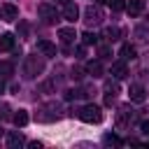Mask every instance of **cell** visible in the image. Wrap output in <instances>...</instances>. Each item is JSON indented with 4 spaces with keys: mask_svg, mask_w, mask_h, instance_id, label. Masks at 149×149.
Segmentation results:
<instances>
[{
    "mask_svg": "<svg viewBox=\"0 0 149 149\" xmlns=\"http://www.w3.org/2000/svg\"><path fill=\"white\" fill-rule=\"evenodd\" d=\"M44 72V56L40 54H30L23 58V77L26 79H35L37 74Z\"/></svg>",
    "mask_w": 149,
    "mask_h": 149,
    "instance_id": "6da1fadb",
    "label": "cell"
},
{
    "mask_svg": "<svg viewBox=\"0 0 149 149\" xmlns=\"http://www.w3.org/2000/svg\"><path fill=\"white\" fill-rule=\"evenodd\" d=\"M12 49H14V35L2 33L0 35V51H12Z\"/></svg>",
    "mask_w": 149,
    "mask_h": 149,
    "instance_id": "e0dca14e",
    "label": "cell"
},
{
    "mask_svg": "<svg viewBox=\"0 0 149 149\" xmlns=\"http://www.w3.org/2000/svg\"><path fill=\"white\" fill-rule=\"evenodd\" d=\"M12 121H14L16 128H23V126L28 123V112H26V109H16V114L12 116Z\"/></svg>",
    "mask_w": 149,
    "mask_h": 149,
    "instance_id": "ac0fdd59",
    "label": "cell"
},
{
    "mask_svg": "<svg viewBox=\"0 0 149 149\" xmlns=\"http://www.w3.org/2000/svg\"><path fill=\"white\" fill-rule=\"evenodd\" d=\"M109 74L114 79H126L128 77V68H126V61H114L112 68H109Z\"/></svg>",
    "mask_w": 149,
    "mask_h": 149,
    "instance_id": "9c48e42d",
    "label": "cell"
},
{
    "mask_svg": "<svg viewBox=\"0 0 149 149\" xmlns=\"http://www.w3.org/2000/svg\"><path fill=\"white\" fill-rule=\"evenodd\" d=\"M105 2H109V0H95V5H105Z\"/></svg>",
    "mask_w": 149,
    "mask_h": 149,
    "instance_id": "1f68e13d",
    "label": "cell"
},
{
    "mask_svg": "<svg viewBox=\"0 0 149 149\" xmlns=\"http://www.w3.org/2000/svg\"><path fill=\"white\" fill-rule=\"evenodd\" d=\"M102 144H105V147H121V140H119L114 133H107V135L102 137Z\"/></svg>",
    "mask_w": 149,
    "mask_h": 149,
    "instance_id": "44dd1931",
    "label": "cell"
},
{
    "mask_svg": "<svg viewBox=\"0 0 149 149\" xmlns=\"http://www.w3.org/2000/svg\"><path fill=\"white\" fill-rule=\"evenodd\" d=\"M37 14H40L47 23H56V21H58V9H56L54 5H49V2H42V5L37 7Z\"/></svg>",
    "mask_w": 149,
    "mask_h": 149,
    "instance_id": "8992f818",
    "label": "cell"
},
{
    "mask_svg": "<svg viewBox=\"0 0 149 149\" xmlns=\"http://www.w3.org/2000/svg\"><path fill=\"white\" fill-rule=\"evenodd\" d=\"M58 37H61V42L68 47V44H74L77 33H74V28H58Z\"/></svg>",
    "mask_w": 149,
    "mask_h": 149,
    "instance_id": "8fae6325",
    "label": "cell"
},
{
    "mask_svg": "<svg viewBox=\"0 0 149 149\" xmlns=\"http://www.w3.org/2000/svg\"><path fill=\"white\" fill-rule=\"evenodd\" d=\"M0 135H2V128H0Z\"/></svg>",
    "mask_w": 149,
    "mask_h": 149,
    "instance_id": "836d02e7",
    "label": "cell"
},
{
    "mask_svg": "<svg viewBox=\"0 0 149 149\" xmlns=\"http://www.w3.org/2000/svg\"><path fill=\"white\" fill-rule=\"evenodd\" d=\"M12 74H14V63H12V61H2V63H0V77L7 79V77H12Z\"/></svg>",
    "mask_w": 149,
    "mask_h": 149,
    "instance_id": "d6986e66",
    "label": "cell"
},
{
    "mask_svg": "<svg viewBox=\"0 0 149 149\" xmlns=\"http://www.w3.org/2000/svg\"><path fill=\"white\" fill-rule=\"evenodd\" d=\"M16 33H19V37H26V35H28V23H26V21H19Z\"/></svg>",
    "mask_w": 149,
    "mask_h": 149,
    "instance_id": "cb8c5ba5",
    "label": "cell"
},
{
    "mask_svg": "<svg viewBox=\"0 0 149 149\" xmlns=\"http://www.w3.org/2000/svg\"><path fill=\"white\" fill-rule=\"evenodd\" d=\"M102 19H105V14H102L100 5H88V7L84 9V23H86V26H100Z\"/></svg>",
    "mask_w": 149,
    "mask_h": 149,
    "instance_id": "5b68a950",
    "label": "cell"
},
{
    "mask_svg": "<svg viewBox=\"0 0 149 149\" xmlns=\"http://www.w3.org/2000/svg\"><path fill=\"white\" fill-rule=\"evenodd\" d=\"M81 77H84V72H81L79 68H72V79H77V81H79Z\"/></svg>",
    "mask_w": 149,
    "mask_h": 149,
    "instance_id": "83f0119b",
    "label": "cell"
},
{
    "mask_svg": "<svg viewBox=\"0 0 149 149\" xmlns=\"http://www.w3.org/2000/svg\"><path fill=\"white\" fill-rule=\"evenodd\" d=\"M98 54H100V58H112L109 54H112V49L107 47V44H102V47H98Z\"/></svg>",
    "mask_w": 149,
    "mask_h": 149,
    "instance_id": "484cf974",
    "label": "cell"
},
{
    "mask_svg": "<svg viewBox=\"0 0 149 149\" xmlns=\"http://www.w3.org/2000/svg\"><path fill=\"white\" fill-rule=\"evenodd\" d=\"M135 35H137V40H147V35H149V30H147L144 26H137V28H135Z\"/></svg>",
    "mask_w": 149,
    "mask_h": 149,
    "instance_id": "d4e9b609",
    "label": "cell"
},
{
    "mask_svg": "<svg viewBox=\"0 0 149 149\" xmlns=\"http://www.w3.org/2000/svg\"><path fill=\"white\" fill-rule=\"evenodd\" d=\"M0 16L5 21H16L19 19V7L12 5V2H5V5H0Z\"/></svg>",
    "mask_w": 149,
    "mask_h": 149,
    "instance_id": "ba28073f",
    "label": "cell"
},
{
    "mask_svg": "<svg viewBox=\"0 0 149 149\" xmlns=\"http://www.w3.org/2000/svg\"><path fill=\"white\" fill-rule=\"evenodd\" d=\"M86 74H91L93 79L102 77V74H105V70H102V63H100V61H88V63H86Z\"/></svg>",
    "mask_w": 149,
    "mask_h": 149,
    "instance_id": "7c38bea8",
    "label": "cell"
},
{
    "mask_svg": "<svg viewBox=\"0 0 149 149\" xmlns=\"http://www.w3.org/2000/svg\"><path fill=\"white\" fill-rule=\"evenodd\" d=\"M35 119L42 121V123H49V121L61 119V105H58V102H49V105L40 107V109L35 112Z\"/></svg>",
    "mask_w": 149,
    "mask_h": 149,
    "instance_id": "3957f363",
    "label": "cell"
},
{
    "mask_svg": "<svg viewBox=\"0 0 149 149\" xmlns=\"http://www.w3.org/2000/svg\"><path fill=\"white\" fill-rule=\"evenodd\" d=\"M54 91V81H44L42 84V93H51Z\"/></svg>",
    "mask_w": 149,
    "mask_h": 149,
    "instance_id": "4316f807",
    "label": "cell"
},
{
    "mask_svg": "<svg viewBox=\"0 0 149 149\" xmlns=\"http://www.w3.org/2000/svg\"><path fill=\"white\" fill-rule=\"evenodd\" d=\"M140 128H142V133H144V135H149V121H142V126H140Z\"/></svg>",
    "mask_w": 149,
    "mask_h": 149,
    "instance_id": "f546056e",
    "label": "cell"
},
{
    "mask_svg": "<svg viewBox=\"0 0 149 149\" xmlns=\"http://www.w3.org/2000/svg\"><path fill=\"white\" fill-rule=\"evenodd\" d=\"M121 61H135L137 58V49L133 44H121V51H119Z\"/></svg>",
    "mask_w": 149,
    "mask_h": 149,
    "instance_id": "2e32d148",
    "label": "cell"
},
{
    "mask_svg": "<svg viewBox=\"0 0 149 149\" xmlns=\"http://www.w3.org/2000/svg\"><path fill=\"white\" fill-rule=\"evenodd\" d=\"M37 51L42 56H56V44H51L49 40H40L37 42Z\"/></svg>",
    "mask_w": 149,
    "mask_h": 149,
    "instance_id": "9a60e30c",
    "label": "cell"
},
{
    "mask_svg": "<svg viewBox=\"0 0 149 149\" xmlns=\"http://www.w3.org/2000/svg\"><path fill=\"white\" fill-rule=\"evenodd\" d=\"M135 119H137V112L130 105H121L116 112V128H130Z\"/></svg>",
    "mask_w": 149,
    "mask_h": 149,
    "instance_id": "277c9868",
    "label": "cell"
},
{
    "mask_svg": "<svg viewBox=\"0 0 149 149\" xmlns=\"http://www.w3.org/2000/svg\"><path fill=\"white\" fill-rule=\"evenodd\" d=\"M30 149H42V142H37V140H35V142H30Z\"/></svg>",
    "mask_w": 149,
    "mask_h": 149,
    "instance_id": "4dcf8cb0",
    "label": "cell"
},
{
    "mask_svg": "<svg viewBox=\"0 0 149 149\" xmlns=\"http://www.w3.org/2000/svg\"><path fill=\"white\" fill-rule=\"evenodd\" d=\"M81 42H84V44H98V35L91 33V30H86V33L81 35Z\"/></svg>",
    "mask_w": 149,
    "mask_h": 149,
    "instance_id": "7402d4cb",
    "label": "cell"
},
{
    "mask_svg": "<svg viewBox=\"0 0 149 149\" xmlns=\"http://www.w3.org/2000/svg\"><path fill=\"white\" fill-rule=\"evenodd\" d=\"M128 95H130V100H133V102H142V100L147 98V91H144V86L133 84V86L128 88Z\"/></svg>",
    "mask_w": 149,
    "mask_h": 149,
    "instance_id": "4fadbf2b",
    "label": "cell"
},
{
    "mask_svg": "<svg viewBox=\"0 0 149 149\" xmlns=\"http://www.w3.org/2000/svg\"><path fill=\"white\" fill-rule=\"evenodd\" d=\"M56 2H68V0H56Z\"/></svg>",
    "mask_w": 149,
    "mask_h": 149,
    "instance_id": "d6a6232c",
    "label": "cell"
},
{
    "mask_svg": "<svg viewBox=\"0 0 149 149\" xmlns=\"http://www.w3.org/2000/svg\"><path fill=\"white\" fill-rule=\"evenodd\" d=\"M26 144V137H23V133H19V130H12L9 135H7V147L9 149H19V147H23Z\"/></svg>",
    "mask_w": 149,
    "mask_h": 149,
    "instance_id": "30bf717a",
    "label": "cell"
},
{
    "mask_svg": "<svg viewBox=\"0 0 149 149\" xmlns=\"http://www.w3.org/2000/svg\"><path fill=\"white\" fill-rule=\"evenodd\" d=\"M7 109H9V107L2 102V105H0V119H7Z\"/></svg>",
    "mask_w": 149,
    "mask_h": 149,
    "instance_id": "f1b7e54d",
    "label": "cell"
},
{
    "mask_svg": "<svg viewBox=\"0 0 149 149\" xmlns=\"http://www.w3.org/2000/svg\"><path fill=\"white\" fill-rule=\"evenodd\" d=\"M72 114H77L81 121H86V123H100L102 121V109L98 107V105H84V107H79V109H74Z\"/></svg>",
    "mask_w": 149,
    "mask_h": 149,
    "instance_id": "7a4b0ae2",
    "label": "cell"
},
{
    "mask_svg": "<svg viewBox=\"0 0 149 149\" xmlns=\"http://www.w3.org/2000/svg\"><path fill=\"white\" fill-rule=\"evenodd\" d=\"M63 19L70 21V23H74V21L79 19V7H77V2H72V0L63 2Z\"/></svg>",
    "mask_w": 149,
    "mask_h": 149,
    "instance_id": "52a82bcc",
    "label": "cell"
},
{
    "mask_svg": "<svg viewBox=\"0 0 149 149\" xmlns=\"http://www.w3.org/2000/svg\"><path fill=\"white\" fill-rule=\"evenodd\" d=\"M119 35H121V30H119L116 26L105 28V37H107V42H116V40H119Z\"/></svg>",
    "mask_w": 149,
    "mask_h": 149,
    "instance_id": "ffe728a7",
    "label": "cell"
},
{
    "mask_svg": "<svg viewBox=\"0 0 149 149\" xmlns=\"http://www.w3.org/2000/svg\"><path fill=\"white\" fill-rule=\"evenodd\" d=\"M126 12L130 16H140L144 12V0H130V2H126Z\"/></svg>",
    "mask_w": 149,
    "mask_h": 149,
    "instance_id": "5bb4252c",
    "label": "cell"
},
{
    "mask_svg": "<svg viewBox=\"0 0 149 149\" xmlns=\"http://www.w3.org/2000/svg\"><path fill=\"white\" fill-rule=\"evenodd\" d=\"M112 5V12H123L126 9V0H109Z\"/></svg>",
    "mask_w": 149,
    "mask_h": 149,
    "instance_id": "603a6c76",
    "label": "cell"
}]
</instances>
